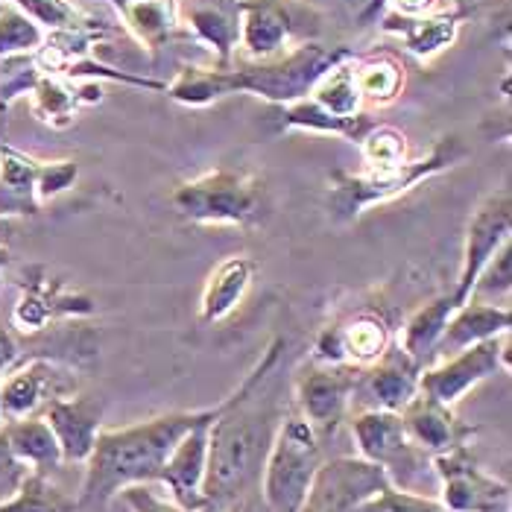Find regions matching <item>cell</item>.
Wrapping results in <instances>:
<instances>
[{"label":"cell","mask_w":512,"mask_h":512,"mask_svg":"<svg viewBox=\"0 0 512 512\" xmlns=\"http://www.w3.org/2000/svg\"><path fill=\"white\" fill-rule=\"evenodd\" d=\"M9 261H12V255H9V249H6V243H0V273L9 267ZM0 290H3V278H0Z\"/></svg>","instance_id":"cell-47"},{"label":"cell","mask_w":512,"mask_h":512,"mask_svg":"<svg viewBox=\"0 0 512 512\" xmlns=\"http://www.w3.org/2000/svg\"><path fill=\"white\" fill-rule=\"evenodd\" d=\"M512 290V243H504L498 255L483 267L472 290V299L483 302L492 296H507Z\"/></svg>","instance_id":"cell-38"},{"label":"cell","mask_w":512,"mask_h":512,"mask_svg":"<svg viewBox=\"0 0 512 512\" xmlns=\"http://www.w3.org/2000/svg\"><path fill=\"white\" fill-rule=\"evenodd\" d=\"M281 123L287 129H308V132H322V135H340V138H349V141H357V144L375 126V120H369V115H363V112L355 115V118H337V115L319 109L311 97L281 106Z\"/></svg>","instance_id":"cell-30"},{"label":"cell","mask_w":512,"mask_h":512,"mask_svg":"<svg viewBox=\"0 0 512 512\" xmlns=\"http://www.w3.org/2000/svg\"><path fill=\"white\" fill-rule=\"evenodd\" d=\"M21 357V349H18V340H15V334L6 328V325H0V375L15 363Z\"/></svg>","instance_id":"cell-43"},{"label":"cell","mask_w":512,"mask_h":512,"mask_svg":"<svg viewBox=\"0 0 512 512\" xmlns=\"http://www.w3.org/2000/svg\"><path fill=\"white\" fill-rule=\"evenodd\" d=\"M436 6V0H390V12L404 15V18H422L431 15V9Z\"/></svg>","instance_id":"cell-42"},{"label":"cell","mask_w":512,"mask_h":512,"mask_svg":"<svg viewBox=\"0 0 512 512\" xmlns=\"http://www.w3.org/2000/svg\"><path fill=\"white\" fill-rule=\"evenodd\" d=\"M390 486L387 474L360 457L322 463L299 512H352L366 498Z\"/></svg>","instance_id":"cell-14"},{"label":"cell","mask_w":512,"mask_h":512,"mask_svg":"<svg viewBox=\"0 0 512 512\" xmlns=\"http://www.w3.org/2000/svg\"><path fill=\"white\" fill-rule=\"evenodd\" d=\"M355 82L363 103L387 106L401 94L404 68L387 53L384 56H369V59H355Z\"/></svg>","instance_id":"cell-31"},{"label":"cell","mask_w":512,"mask_h":512,"mask_svg":"<svg viewBox=\"0 0 512 512\" xmlns=\"http://www.w3.org/2000/svg\"><path fill=\"white\" fill-rule=\"evenodd\" d=\"M44 36L47 33L30 15H24L18 6L6 3V9L0 12V59L36 53L44 44Z\"/></svg>","instance_id":"cell-35"},{"label":"cell","mask_w":512,"mask_h":512,"mask_svg":"<svg viewBox=\"0 0 512 512\" xmlns=\"http://www.w3.org/2000/svg\"><path fill=\"white\" fill-rule=\"evenodd\" d=\"M217 410H220V404L214 407V413L208 419H202L197 428H191L176 442V448L164 460L156 480L161 486H167L170 501L188 512H205L202 486H205V469H208V428H211Z\"/></svg>","instance_id":"cell-16"},{"label":"cell","mask_w":512,"mask_h":512,"mask_svg":"<svg viewBox=\"0 0 512 512\" xmlns=\"http://www.w3.org/2000/svg\"><path fill=\"white\" fill-rule=\"evenodd\" d=\"M6 3H9V0H0V12H3V9H6Z\"/></svg>","instance_id":"cell-48"},{"label":"cell","mask_w":512,"mask_h":512,"mask_svg":"<svg viewBox=\"0 0 512 512\" xmlns=\"http://www.w3.org/2000/svg\"><path fill=\"white\" fill-rule=\"evenodd\" d=\"M457 308H460V305L454 302L451 290L442 293V296H436V299H431L428 305H422L419 311L410 314V319L404 322V328H401V334H398V343H395V346H398L407 357H413L419 366H425V363L434 357L436 343H439V337H442L448 319H451V314H454Z\"/></svg>","instance_id":"cell-24"},{"label":"cell","mask_w":512,"mask_h":512,"mask_svg":"<svg viewBox=\"0 0 512 512\" xmlns=\"http://www.w3.org/2000/svg\"><path fill=\"white\" fill-rule=\"evenodd\" d=\"M401 416V425L410 436V442L416 448H422L428 457H436V454H445L451 451L454 445H463L469 439V428L454 416L451 407L434 401L431 395L416 393L404 410L398 413Z\"/></svg>","instance_id":"cell-18"},{"label":"cell","mask_w":512,"mask_h":512,"mask_svg":"<svg viewBox=\"0 0 512 512\" xmlns=\"http://www.w3.org/2000/svg\"><path fill=\"white\" fill-rule=\"evenodd\" d=\"M352 512H448L439 501L416 492H401L395 486H384L372 498L360 501Z\"/></svg>","instance_id":"cell-36"},{"label":"cell","mask_w":512,"mask_h":512,"mask_svg":"<svg viewBox=\"0 0 512 512\" xmlns=\"http://www.w3.org/2000/svg\"><path fill=\"white\" fill-rule=\"evenodd\" d=\"M0 431L6 436L12 454L30 466V472H53L62 466V451H59V442L50 431V425L44 422V416H27V419H18V422H3Z\"/></svg>","instance_id":"cell-26"},{"label":"cell","mask_w":512,"mask_h":512,"mask_svg":"<svg viewBox=\"0 0 512 512\" xmlns=\"http://www.w3.org/2000/svg\"><path fill=\"white\" fill-rule=\"evenodd\" d=\"M512 235V197L510 188H501L483 199L469 217L466 226V243H463V261L460 276L451 287V296L457 305L472 299L474 281L483 273V267L498 255L504 243H510Z\"/></svg>","instance_id":"cell-11"},{"label":"cell","mask_w":512,"mask_h":512,"mask_svg":"<svg viewBox=\"0 0 512 512\" xmlns=\"http://www.w3.org/2000/svg\"><path fill=\"white\" fill-rule=\"evenodd\" d=\"M30 100H33V115L41 123H47L53 129H65V126L74 123L79 106L100 100V85L88 82V85H79L77 88V85H71L65 79L41 74L39 82L30 91Z\"/></svg>","instance_id":"cell-23"},{"label":"cell","mask_w":512,"mask_h":512,"mask_svg":"<svg viewBox=\"0 0 512 512\" xmlns=\"http://www.w3.org/2000/svg\"><path fill=\"white\" fill-rule=\"evenodd\" d=\"M419 375H422V366L413 357L404 355L398 346H390L381 360L363 369L357 390H366L372 395L378 410L401 413L404 404L419 393Z\"/></svg>","instance_id":"cell-20"},{"label":"cell","mask_w":512,"mask_h":512,"mask_svg":"<svg viewBox=\"0 0 512 512\" xmlns=\"http://www.w3.org/2000/svg\"><path fill=\"white\" fill-rule=\"evenodd\" d=\"M311 100H314L319 109L337 115V118H355L363 109V100H360V91H357L355 82V62H343L337 65L334 71H328L325 77L316 82V88L311 91Z\"/></svg>","instance_id":"cell-32"},{"label":"cell","mask_w":512,"mask_h":512,"mask_svg":"<svg viewBox=\"0 0 512 512\" xmlns=\"http://www.w3.org/2000/svg\"><path fill=\"white\" fill-rule=\"evenodd\" d=\"M512 311L510 305H495V302H477L469 299L463 302L442 331L439 343H436V355H457L463 349H469L474 343L510 334Z\"/></svg>","instance_id":"cell-19"},{"label":"cell","mask_w":512,"mask_h":512,"mask_svg":"<svg viewBox=\"0 0 512 512\" xmlns=\"http://www.w3.org/2000/svg\"><path fill=\"white\" fill-rule=\"evenodd\" d=\"M363 369L357 366H328L311 363L296 375V407L299 416L311 425L319 439L331 436L343 422L349 404L357 393Z\"/></svg>","instance_id":"cell-10"},{"label":"cell","mask_w":512,"mask_h":512,"mask_svg":"<svg viewBox=\"0 0 512 512\" xmlns=\"http://www.w3.org/2000/svg\"><path fill=\"white\" fill-rule=\"evenodd\" d=\"M431 469L448 512H510V486L486 472L466 442L431 457Z\"/></svg>","instance_id":"cell-8"},{"label":"cell","mask_w":512,"mask_h":512,"mask_svg":"<svg viewBox=\"0 0 512 512\" xmlns=\"http://www.w3.org/2000/svg\"><path fill=\"white\" fill-rule=\"evenodd\" d=\"M118 498L132 512H188L182 510L179 504H173L170 498H161L156 489H153V483L126 486V489H120Z\"/></svg>","instance_id":"cell-40"},{"label":"cell","mask_w":512,"mask_h":512,"mask_svg":"<svg viewBox=\"0 0 512 512\" xmlns=\"http://www.w3.org/2000/svg\"><path fill=\"white\" fill-rule=\"evenodd\" d=\"M94 299L88 293L71 290L62 278H53L47 267L33 264L21 278V296L12 311V325L21 334H39L53 319L65 316H91Z\"/></svg>","instance_id":"cell-12"},{"label":"cell","mask_w":512,"mask_h":512,"mask_svg":"<svg viewBox=\"0 0 512 512\" xmlns=\"http://www.w3.org/2000/svg\"><path fill=\"white\" fill-rule=\"evenodd\" d=\"M510 369V334H501V337L474 343L457 355H448L439 366L422 369L419 393L431 395L445 407H454L477 384H483L486 378H492L498 372H510Z\"/></svg>","instance_id":"cell-9"},{"label":"cell","mask_w":512,"mask_h":512,"mask_svg":"<svg viewBox=\"0 0 512 512\" xmlns=\"http://www.w3.org/2000/svg\"><path fill=\"white\" fill-rule=\"evenodd\" d=\"M466 158V147L457 135H448L436 141L434 150L425 158L404 161L401 167L387 170V173H346L337 170L331 176V194H328V208L337 223H352L366 208L393 202L401 194L413 191L416 185L428 182L431 176H439L442 170L454 167L457 161Z\"/></svg>","instance_id":"cell-4"},{"label":"cell","mask_w":512,"mask_h":512,"mask_svg":"<svg viewBox=\"0 0 512 512\" xmlns=\"http://www.w3.org/2000/svg\"><path fill=\"white\" fill-rule=\"evenodd\" d=\"M346 59H352V50L346 47L302 44L267 62H252L240 68H208V85L214 100L246 91L278 106H287L311 97L316 82L337 65H343Z\"/></svg>","instance_id":"cell-3"},{"label":"cell","mask_w":512,"mask_h":512,"mask_svg":"<svg viewBox=\"0 0 512 512\" xmlns=\"http://www.w3.org/2000/svg\"><path fill=\"white\" fill-rule=\"evenodd\" d=\"M65 369L50 357L33 355L15 360L0 375V425L18 422L27 416H39L47 401L68 395Z\"/></svg>","instance_id":"cell-13"},{"label":"cell","mask_w":512,"mask_h":512,"mask_svg":"<svg viewBox=\"0 0 512 512\" xmlns=\"http://www.w3.org/2000/svg\"><path fill=\"white\" fill-rule=\"evenodd\" d=\"M284 340H273L261 363L246 375L235 395L220 401V410L208 428V469H205V512H220L246 492V486L261 474L270 434V410H261V393L281 357Z\"/></svg>","instance_id":"cell-1"},{"label":"cell","mask_w":512,"mask_h":512,"mask_svg":"<svg viewBox=\"0 0 512 512\" xmlns=\"http://www.w3.org/2000/svg\"><path fill=\"white\" fill-rule=\"evenodd\" d=\"M360 156H363V170L366 173H387L401 167L407 158V138L393 129V126H372L360 138Z\"/></svg>","instance_id":"cell-34"},{"label":"cell","mask_w":512,"mask_h":512,"mask_svg":"<svg viewBox=\"0 0 512 512\" xmlns=\"http://www.w3.org/2000/svg\"><path fill=\"white\" fill-rule=\"evenodd\" d=\"M39 167V158L0 144V220L41 214Z\"/></svg>","instance_id":"cell-21"},{"label":"cell","mask_w":512,"mask_h":512,"mask_svg":"<svg viewBox=\"0 0 512 512\" xmlns=\"http://www.w3.org/2000/svg\"><path fill=\"white\" fill-rule=\"evenodd\" d=\"M214 407L161 413L129 428H103L85 463V480L77 498L79 507H106L126 486L156 483L176 442L191 428H197L202 419H208Z\"/></svg>","instance_id":"cell-2"},{"label":"cell","mask_w":512,"mask_h":512,"mask_svg":"<svg viewBox=\"0 0 512 512\" xmlns=\"http://www.w3.org/2000/svg\"><path fill=\"white\" fill-rule=\"evenodd\" d=\"M12 6H18L24 15H30L44 33L82 27L79 12L68 0H12Z\"/></svg>","instance_id":"cell-37"},{"label":"cell","mask_w":512,"mask_h":512,"mask_svg":"<svg viewBox=\"0 0 512 512\" xmlns=\"http://www.w3.org/2000/svg\"><path fill=\"white\" fill-rule=\"evenodd\" d=\"M220 512H267L264 510V504H261V498H249V495H240L235 498L229 507H223Z\"/></svg>","instance_id":"cell-44"},{"label":"cell","mask_w":512,"mask_h":512,"mask_svg":"<svg viewBox=\"0 0 512 512\" xmlns=\"http://www.w3.org/2000/svg\"><path fill=\"white\" fill-rule=\"evenodd\" d=\"M454 3H457V12H454V15H457V18L463 21V18H469V15H472L474 9H477V6H480L483 0H454Z\"/></svg>","instance_id":"cell-45"},{"label":"cell","mask_w":512,"mask_h":512,"mask_svg":"<svg viewBox=\"0 0 512 512\" xmlns=\"http://www.w3.org/2000/svg\"><path fill=\"white\" fill-rule=\"evenodd\" d=\"M27 474H30V466H24V463L12 454L6 436L0 431V504H6V501L21 489V483L27 480Z\"/></svg>","instance_id":"cell-41"},{"label":"cell","mask_w":512,"mask_h":512,"mask_svg":"<svg viewBox=\"0 0 512 512\" xmlns=\"http://www.w3.org/2000/svg\"><path fill=\"white\" fill-rule=\"evenodd\" d=\"M39 416H44V422L50 425V431L59 442L62 463L85 466L94 451L97 434L103 431L106 404L103 398H94V395L68 393L47 401Z\"/></svg>","instance_id":"cell-15"},{"label":"cell","mask_w":512,"mask_h":512,"mask_svg":"<svg viewBox=\"0 0 512 512\" xmlns=\"http://www.w3.org/2000/svg\"><path fill=\"white\" fill-rule=\"evenodd\" d=\"M384 30L395 33L404 41V47L419 56V59H431L439 50H445L448 44H454L457 30H460V18L451 12H439V15H422V18H404L390 12L384 18Z\"/></svg>","instance_id":"cell-25"},{"label":"cell","mask_w":512,"mask_h":512,"mask_svg":"<svg viewBox=\"0 0 512 512\" xmlns=\"http://www.w3.org/2000/svg\"><path fill=\"white\" fill-rule=\"evenodd\" d=\"M255 278V261L249 255H229L223 258L202 287V299H199V322L202 325H214L223 322L226 316L237 311V305L243 302L246 290L252 287Z\"/></svg>","instance_id":"cell-22"},{"label":"cell","mask_w":512,"mask_h":512,"mask_svg":"<svg viewBox=\"0 0 512 512\" xmlns=\"http://www.w3.org/2000/svg\"><path fill=\"white\" fill-rule=\"evenodd\" d=\"M352 434H355L360 460L378 466L381 472L387 474L390 486H395V489L416 492V486L425 480L428 454L410 442L398 413L366 407L355 416Z\"/></svg>","instance_id":"cell-7"},{"label":"cell","mask_w":512,"mask_h":512,"mask_svg":"<svg viewBox=\"0 0 512 512\" xmlns=\"http://www.w3.org/2000/svg\"><path fill=\"white\" fill-rule=\"evenodd\" d=\"M115 3L129 33L150 50H158L167 41L182 36L176 0H115Z\"/></svg>","instance_id":"cell-27"},{"label":"cell","mask_w":512,"mask_h":512,"mask_svg":"<svg viewBox=\"0 0 512 512\" xmlns=\"http://www.w3.org/2000/svg\"><path fill=\"white\" fill-rule=\"evenodd\" d=\"M12 235H15V223L12 220H0V243H6Z\"/></svg>","instance_id":"cell-46"},{"label":"cell","mask_w":512,"mask_h":512,"mask_svg":"<svg viewBox=\"0 0 512 512\" xmlns=\"http://www.w3.org/2000/svg\"><path fill=\"white\" fill-rule=\"evenodd\" d=\"M322 466V439L299 416L281 419L261 466V504L267 512H299Z\"/></svg>","instance_id":"cell-6"},{"label":"cell","mask_w":512,"mask_h":512,"mask_svg":"<svg viewBox=\"0 0 512 512\" xmlns=\"http://www.w3.org/2000/svg\"><path fill=\"white\" fill-rule=\"evenodd\" d=\"M337 331H340V343H343L346 363H349V366H357V369L372 366L375 360H381L384 352L393 346L387 319L372 314V311H360V314H355L352 319L340 322Z\"/></svg>","instance_id":"cell-29"},{"label":"cell","mask_w":512,"mask_h":512,"mask_svg":"<svg viewBox=\"0 0 512 512\" xmlns=\"http://www.w3.org/2000/svg\"><path fill=\"white\" fill-rule=\"evenodd\" d=\"M0 512H79V501L50 483L47 474L30 472L21 489L0 504Z\"/></svg>","instance_id":"cell-33"},{"label":"cell","mask_w":512,"mask_h":512,"mask_svg":"<svg viewBox=\"0 0 512 512\" xmlns=\"http://www.w3.org/2000/svg\"><path fill=\"white\" fill-rule=\"evenodd\" d=\"M170 205L197 226L252 229L267 214V185L255 173L217 167L176 185Z\"/></svg>","instance_id":"cell-5"},{"label":"cell","mask_w":512,"mask_h":512,"mask_svg":"<svg viewBox=\"0 0 512 512\" xmlns=\"http://www.w3.org/2000/svg\"><path fill=\"white\" fill-rule=\"evenodd\" d=\"M237 18V44L252 62H267L284 53L293 33V15L284 0H237Z\"/></svg>","instance_id":"cell-17"},{"label":"cell","mask_w":512,"mask_h":512,"mask_svg":"<svg viewBox=\"0 0 512 512\" xmlns=\"http://www.w3.org/2000/svg\"><path fill=\"white\" fill-rule=\"evenodd\" d=\"M79 179V164L65 158V161H41L39 167V202H50V199L62 197L65 191L74 188Z\"/></svg>","instance_id":"cell-39"},{"label":"cell","mask_w":512,"mask_h":512,"mask_svg":"<svg viewBox=\"0 0 512 512\" xmlns=\"http://www.w3.org/2000/svg\"><path fill=\"white\" fill-rule=\"evenodd\" d=\"M185 24L197 33L199 41L211 44L217 50L220 65L217 68H232V53H235L237 41H240V18H237V6L232 12H226L220 3H205L194 0L185 12Z\"/></svg>","instance_id":"cell-28"}]
</instances>
